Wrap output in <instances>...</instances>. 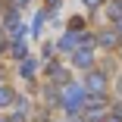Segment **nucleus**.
I'll return each instance as SVG.
<instances>
[{
	"label": "nucleus",
	"instance_id": "nucleus-1",
	"mask_svg": "<svg viewBox=\"0 0 122 122\" xmlns=\"http://www.w3.org/2000/svg\"><path fill=\"white\" fill-rule=\"evenodd\" d=\"M63 103H66L69 110H81V107H85V88H81V85H66Z\"/></svg>",
	"mask_w": 122,
	"mask_h": 122
},
{
	"label": "nucleus",
	"instance_id": "nucleus-2",
	"mask_svg": "<svg viewBox=\"0 0 122 122\" xmlns=\"http://www.w3.org/2000/svg\"><path fill=\"white\" fill-rule=\"evenodd\" d=\"M85 88H88L94 97H100V94H103V88H107V78L100 75V72H91V75H88V85H85Z\"/></svg>",
	"mask_w": 122,
	"mask_h": 122
},
{
	"label": "nucleus",
	"instance_id": "nucleus-3",
	"mask_svg": "<svg viewBox=\"0 0 122 122\" xmlns=\"http://www.w3.org/2000/svg\"><path fill=\"white\" fill-rule=\"evenodd\" d=\"M100 44H103V47H116V44H119V28H116V31H103V35H100Z\"/></svg>",
	"mask_w": 122,
	"mask_h": 122
},
{
	"label": "nucleus",
	"instance_id": "nucleus-4",
	"mask_svg": "<svg viewBox=\"0 0 122 122\" xmlns=\"http://www.w3.org/2000/svg\"><path fill=\"white\" fill-rule=\"evenodd\" d=\"M75 66H91V50H75Z\"/></svg>",
	"mask_w": 122,
	"mask_h": 122
},
{
	"label": "nucleus",
	"instance_id": "nucleus-5",
	"mask_svg": "<svg viewBox=\"0 0 122 122\" xmlns=\"http://www.w3.org/2000/svg\"><path fill=\"white\" fill-rule=\"evenodd\" d=\"M19 72H22L25 78H31V75H35V60H25V63L19 66Z\"/></svg>",
	"mask_w": 122,
	"mask_h": 122
},
{
	"label": "nucleus",
	"instance_id": "nucleus-6",
	"mask_svg": "<svg viewBox=\"0 0 122 122\" xmlns=\"http://www.w3.org/2000/svg\"><path fill=\"white\" fill-rule=\"evenodd\" d=\"M60 47H63V50H72V47H75V35H63V41H60Z\"/></svg>",
	"mask_w": 122,
	"mask_h": 122
},
{
	"label": "nucleus",
	"instance_id": "nucleus-7",
	"mask_svg": "<svg viewBox=\"0 0 122 122\" xmlns=\"http://www.w3.org/2000/svg\"><path fill=\"white\" fill-rule=\"evenodd\" d=\"M50 78H56V81H66V69H60V66H50Z\"/></svg>",
	"mask_w": 122,
	"mask_h": 122
},
{
	"label": "nucleus",
	"instance_id": "nucleus-8",
	"mask_svg": "<svg viewBox=\"0 0 122 122\" xmlns=\"http://www.w3.org/2000/svg\"><path fill=\"white\" fill-rule=\"evenodd\" d=\"M10 53H13V56H25V44H22V41H16V44L10 47Z\"/></svg>",
	"mask_w": 122,
	"mask_h": 122
},
{
	"label": "nucleus",
	"instance_id": "nucleus-9",
	"mask_svg": "<svg viewBox=\"0 0 122 122\" xmlns=\"http://www.w3.org/2000/svg\"><path fill=\"white\" fill-rule=\"evenodd\" d=\"M10 100H13V94H10L6 88H0V107H3V103H10Z\"/></svg>",
	"mask_w": 122,
	"mask_h": 122
},
{
	"label": "nucleus",
	"instance_id": "nucleus-10",
	"mask_svg": "<svg viewBox=\"0 0 122 122\" xmlns=\"http://www.w3.org/2000/svg\"><path fill=\"white\" fill-rule=\"evenodd\" d=\"M110 16H116V19H122V6H119V3H113V6H110Z\"/></svg>",
	"mask_w": 122,
	"mask_h": 122
},
{
	"label": "nucleus",
	"instance_id": "nucleus-11",
	"mask_svg": "<svg viewBox=\"0 0 122 122\" xmlns=\"http://www.w3.org/2000/svg\"><path fill=\"white\" fill-rule=\"evenodd\" d=\"M22 119H25V116H22V113H16V116H13L10 122H22Z\"/></svg>",
	"mask_w": 122,
	"mask_h": 122
},
{
	"label": "nucleus",
	"instance_id": "nucleus-12",
	"mask_svg": "<svg viewBox=\"0 0 122 122\" xmlns=\"http://www.w3.org/2000/svg\"><path fill=\"white\" fill-rule=\"evenodd\" d=\"M85 3H88V6H100V0H85Z\"/></svg>",
	"mask_w": 122,
	"mask_h": 122
},
{
	"label": "nucleus",
	"instance_id": "nucleus-13",
	"mask_svg": "<svg viewBox=\"0 0 122 122\" xmlns=\"http://www.w3.org/2000/svg\"><path fill=\"white\" fill-rule=\"evenodd\" d=\"M47 3H50V6H60V0H47Z\"/></svg>",
	"mask_w": 122,
	"mask_h": 122
},
{
	"label": "nucleus",
	"instance_id": "nucleus-14",
	"mask_svg": "<svg viewBox=\"0 0 122 122\" xmlns=\"http://www.w3.org/2000/svg\"><path fill=\"white\" fill-rule=\"evenodd\" d=\"M119 35H122V19H119Z\"/></svg>",
	"mask_w": 122,
	"mask_h": 122
},
{
	"label": "nucleus",
	"instance_id": "nucleus-15",
	"mask_svg": "<svg viewBox=\"0 0 122 122\" xmlns=\"http://www.w3.org/2000/svg\"><path fill=\"white\" fill-rule=\"evenodd\" d=\"M119 91H122V81H119Z\"/></svg>",
	"mask_w": 122,
	"mask_h": 122
}]
</instances>
